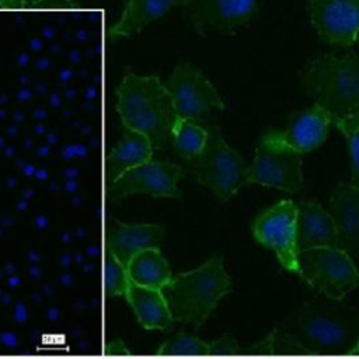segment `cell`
Returning <instances> with one entry per match:
<instances>
[{"label": "cell", "instance_id": "obj_1", "mask_svg": "<svg viewBox=\"0 0 359 359\" xmlns=\"http://www.w3.org/2000/svg\"><path fill=\"white\" fill-rule=\"evenodd\" d=\"M282 325L306 353H356L359 345V309L341 299H309Z\"/></svg>", "mask_w": 359, "mask_h": 359}, {"label": "cell", "instance_id": "obj_2", "mask_svg": "<svg viewBox=\"0 0 359 359\" xmlns=\"http://www.w3.org/2000/svg\"><path fill=\"white\" fill-rule=\"evenodd\" d=\"M116 97L123 128L146 135L154 150H164L177 116L164 83L154 74L128 72L116 88Z\"/></svg>", "mask_w": 359, "mask_h": 359}, {"label": "cell", "instance_id": "obj_3", "mask_svg": "<svg viewBox=\"0 0 359 359\" xmlns=\"http://www.w3.org/2000/svg\"><path fill=\"white\" fill-rule=\"evenodd\" d=\"M161 290L174 321L199 330L217 303L231 292V279L223 257L213 255L195 269L172 275Z\"/></svg>", "mask_w": 359, "mask_h": 359}, {"label": "cell", "instance_id": "obj_4", "mask_svg": "<svg viewBox=\"0 0 359 359\" xmlns=\"http://www.w3.org/2000/svg\"><path fill=\"white\" fill-rule=\"evenodd\" d=\"M300 86L331 116L359 111V56L321 55L309 62Z\"/></svg>", "mask_w": 359, "mask_h": 359}, {"label": "cell", "instance_id": "obj_5", "mask_svg": "<svg viewBox=\"0 0 359 359\" xmlns=\"http://www.w3.org/2000/svg\"><path fill=\"white\" fill-rule=\"evenodd\" d=\"M208 129V142L202 153L188 164L194 178L209 188L219 201L226 202L243 188L247 181L245 158L227 144L216 122L202 121Z\"/></svg>", "mask_w": 359, "mask_h": 359}, {"label": "cell", "instance_id": "obj_6", "mask_svg": "<svg viewBox=\"0 0 359 359\" xmlns=\"http://www.w3.org/2000/svg\"><path fill=\"white\" fill-rule=\"evenodd\" d=\"M297 273L330 299H344L359 286V269L339 247H314L297 251Z\"/></svg>", "mask_w": 359, "mask_h": 359}, {"label": "cell", "instance_id": "obj_7", "mask_svg": "<svg viewBox=\"0 0 359 359\" xmlns=\"http://www.w3.org/2000/svg\"><path fill=\"white\" fill-rule=\"evenodd\" d=\"M164 86L180 118L205 121L213 109H224V102L215 86L199 67L189 62L177 65Z\"/></svg>", "mask_w": 359, "mask_h": 359}, {"label": "cell", "instance_id": "obj_8", "mask_svg": "<svg viewBox=\"0 0 359 359\" xmlns=\"http://www.w3.org/2000/svg\"><path fill=\"white\" fill-rule=\"evenodd\" d=\"M184 177L181 165L171 161L149 160L125 171L115 181L109 182L107 196L111 202L122 198L144 194L154 198H181L178 182Z\"/></svg>", "mask_w": 359, "mask_h": 359}, {"label": "cell", "instance_id": "obj_9", "mask_svg": "<svg viewBox=\"0 0 359 359\" xmlns=\"http://www.w3.org/2000/svg\"><path fill=\"white\" fill-rule=\"evenodd\" d=\"M247 181L290 194L299 192L303 188L300 153L261 137L247 171Z\"/></svg>", "mask_w": 359, "mask_h": 359}, {"label": "cell", "instance_id": "obj_10", "mask_svg": "<svg viewBox=\"0 0 359 359\" xmlns=\"http://www.w3.org/2000/svg\"><path fill=\"white\" fill-rule=\"evenodd\" d=\"M252 234L258 243L276 254L286 271L297 273L296 203L283 199L264 210L252 223Z\"/></svg>", "mask_w": 359, "mask_h": 359}, {"label": "cell", "instance_id": "obj_11", "mask_svg": "<svg viewBox=\"0 0 359 359\" xmlns=\"http://www.w3.org/2000/svg\"><path fill=\"white\" fill-rule=\"evenodd\" d=\"M182 7L199 35L212 31L231 35L252 18L257 0H185Z\"/></svg>", "mask_w": 359, "mask_h": 359}, {"label": "cell", "instance_id": "obj_12", "mask_svg": "<svg viewBox=\"0 0 359 359\" xmlns=\"http://www.w3.org/2000/svg\"><path fill=\"white\" fill-rule=\"evenodd\" d=\"M309 14L321 41L352 45L359 31V0H310Z\"/></svg>", "mask_w": 359, "mask_h": 359}, {"label": "cell", "instance_id": "obj_13", "mask_svg": "<svg viewBox=\"0 0 359 359\" xmlns=\"http://www.w3.org/2000/svg\"><path fill=\"white\" fill-rule=\"evenodd\" d=\"M330 125L331 115L324 108L314 104L309 109L293 114L285 130L269 132L262 137L302 154L323 143L328 135Z\"/></svg>", "mask_w": 359, "mask_h": 359}, {"label": "cell", "instance_id": "obj_14", "mask_svg": "<svg viewBox=\"0 0 359 359\" xmlns=\"http://www.w3.org/2000/svg\"><path fill=\"white\" fill-rule=\"evenodd\" d=\"M330 213L338 236V247L359 269V188L339 182L330 199Z\"/></svg>", "mask_w": 359, "mask_h": 359}, {"label": "cell", "instance_id": "obj_15", "mask_svg": "<svg viewBox=\"0 0 359 359\" xmlns=\"http://www.w3.org/2000/svg\"><path fill=\"white\" fill-rule=\"evenodd\" d=\"M296 247L297 251L338 247L334 219L316 199H302L296 205Z\"/></svg>", "mask_w": 359, "mask_h": 359}, {"label": "cell", "instance_id": "obj_16", "mask_svg": "<svg viewBox=\"0 0 359 359\" xmlns=\"http://www.w3.org/2000/svg\"><path fill=\"white\" fill-rule=\"evenodd\" d=\"M164 229L156 223L128 224L121 220H114L107 234L108 254L115 257L126 266L129 259L146 250L161 247Z\"/></svg>", "mask_w": 359, "mask_h": 359}, {"label": "cell", "instance_id": "obj_17", "mask_svg": "<svg viewBox=\"0 0 359 359\" xmlns=\"http://www.w3.org/2000/svg\"><path fill=\"white\" fill-rule=\"evenodd\" d=\"M125 299L144 330L168 331L172 328L175 321L161 289L129 282Z\"/></svg>", "mask_w": 359, "mask_h": 359}, {"label": "cell", "instance_id": "obj_18", "mask_svg": "<svg viewBox=\"0 0 359 359\" xmlns=\"http://www.w3.org/2000/svg\"><path fill=\"white\" fill-rule=\"evenodd\" d=\"M153 151L151 142L146 135L125 128L119 142L107 156L108 182L115 181L125 171L151 160Z\"/></svg>", "mask_w": 359, "mask_h": 359}, {"label": "cell", "instance_id": "obj_19", "mask_svg": "<svg viewBox=\"0 0 359 359\" xmlns=\"http://www.w3.org/2000/svg\"><path fill=\"white\" fill-rule=\"evenodd\" d=\"M185 0H126L121 20L108 31L111 39L129 38L142 32L151 21L164 15L175 6H182Z\"/></svg>", "mask_w": 359, "mask_h": 359}, {"label": "cell", "instance_id": "obj_20", "mask_svg": "<svg viewBox=\"0 0 359 359\" xmlns=\"http://www.w3.org/2000/svg\"><path fill=\"white\" fill-rule=\"evenodd\" d=\"M126 271L132 283L157 289H163L172 276L160 247L146 248L135 254L126 264Z\"/></svg>", "mask_w": 359, "mask_h": 359}, {"label": "cell", "instance_id": "obj_21", "mask_svg": "<svg viewBox=\"0 0 359 359\" xmlns=\"http://www.w3.org/2000/svg\"><path fill=\"white\" fill-rule=\"evenodd\" d=\"M208 136V129L202 121L175 116L170 132V144L185 163H191L205 149Z\"/></svg>", "mask_w": 359, "mask_h": 359}, {"label": "cell", "instance_id": "obj_22", "mask_svg": "<svg viewBox=\"0 0 359 359\" xmlns=\"http://www.w3.org/2000/svg\"><path fill=\"white\" fill-rule=\"evenodd\" d=\"M331 123L335 125L346 139L352 160V175L349 184L359 188V111L344 116H331Z\"/></svg>", "mask_w": 359, "mask_h": 359}, {"label": "cell", "instance_id": "obj_23", "mask_svg": "<svg viewBox=\"0 0 359 359\" xmlns=\"http://www.w3.org/2000/svg\"><path fill=\"white\" fill-rule=\"evenodd\" d=\"M157 355H175V356H185V355H210V342L202 341L201 338L178 332L174 337L164 341L156 351Z\"/></svg>", "mask_w": 359, "mask_h": 359}, {"label": "cell", "instance_id": "obj_24", "mask_svg": "<svg viewBox=\"0 0 359 359\" xmlns=\"http://www.w3.org/2000/svg\"><path fill=\"white\" fill-rule=\"evenodd\" d=\"M252 353H306L299 342L283 328L276 325L268 337L250 346Z\"/></svg>", "mask_w": 359, "mask_h": 359}, {"label": "cell", "instance_id": "obj_25", "mask_svg": "<svg viewBox=\"0 0 359 359\" xmlns=\"http://www.w3.org/2000/svg\"><path fill=\"white\" fill-rule=\"evenodd\" d=\"M129 282L130 280L128 276L126 266L123 264H121L115 257L108 254L107 264H105V272H104V287H105L107 296L125 297Z\"/></svg>", "mask_w": 359, "mask_h": 359}, {"label": "cell", "instance_id": "obj_26", "mask_svg": "<svg viewBox=\"0 0 359 359\" xmlns=\"http://www.w3.org/2000/svg\"><path fill=\"white\" fill-rule=\"evenodd\" d=\"M241 349L237 344V341L226 334L215 341H210V355H234L240 353Z\"/></svg>", "mask_w": 359, "mask_h": 359}, {"label": "cell", "instance_id": "obj_27", "mask_svg": "<svg viewBox=\"0 0 359 359\" xmlns=\"http://www.w3.org/2000/svg\"><path fill=\"white\" fill-rule=\"evenodd\" d=\"M107 355H130V351L128 348V345L123 342L122 338H115L112 341H109L105 345V351Z\"/></svg>", "mask_w": 359, "mask_h": 359}, {"label": "cell", "instance_id": "obj_28", "mask_svg": "<svg viewBox=\"0 0 359 359\" xmlns=\"http://www.w3.org/2000/svg\"><path fill=\"white\" fill-rule=\"evenodd\" d=\"M0 6L7 8H18L27 6V0H0Z\"/></svg>", "mask_w": 359, "mask_h": 359}, {"label": "cell", "instance_id": "obj_29", "mask_svg": "<svg viewBox=\"0 0 359 359\" xmlns=\"http://www.w3.org/2000/svg\"><path fill=\"white\" fill-rule=\"evenodd\" d=\"M351 48H352V52H353V53H356V55L359 56V31L356 32L355 39H353V42H352V45H351Z\"/></svg>", "mask_w": 359, "mask_h": 359}, {"label": "cell", "instance_id": "obj_30", "mask_svg": "<svg viewBox=\"0 0 359 359\" xmlns=\"http://www.w3.org/2000/svg\"><path fill=\"white\" fill-rule=\"evenodd\" d=\"M53 0H27V6H38V4H46Z\"/></svg>", "mask_w": 359, "mask_h": 359}, {"label": "cell", "instance_id": "obj_31", "mask_svg": "<svg viewBox=\"0 0 359 359\" xmlns=\"http://www.w3.org/2000/svg\"><path fill=\"white\" fill-rule=\"evenodd\" d=\"M356 353H359V345H358V349H356Z\"/></svg>", "mask_w": 359, "mask_h": 359}]
</instances>
